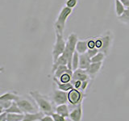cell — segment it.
<instances>
[{
	"instance_id": "1",
	"label": "cell",
	"mask_w": 129,
	"mask_h": 121,
	"mask_svg": "<svg viewBox=\"0 0 129 121\" xmlns=\"http://www.w3.org/2000/svg\"><path fill=\"white\" fill-rule=\"evenodd\" d=\"M31 98L34 100L40 111L43 112L44 115H52L55 112V108L52 105V101L48 96L44 95L38 90H31L29 92Z\"/></svg>"
},
{
	"instance_id": "2",
	"label": "cell",
	"mask_w": 129,
	"mask_h": 121,
	"mask_svg": "<svg viewBox=\"0 0 129 121\" xmlns=\"http://www.w3.org/2000/svg\"><path fill=\"white\" fill-rule=\"evenodd\" d=\"M72 13H73V9H71V8H69L66 6H64L61 8V10L60 11L59 15L53 25L55 32H58V33L63 35L64 27H66V21Z\"/></svg>"
},
{
	"instance_id": "3",
	"label": "cell",
	"mask_w": 129,
	"mask_h": 121,
	"mask_svg": "<svg viewBox=\"0 0 129 121\" xmlns=\"http://www.w3.org/2000/svg\"><path fill=\"white\" fill-rule=\"evenodd\" d=\"M78 40V35L76 33H71L68 36L67 41H66V46L64 52L63 54L66 56V57L68 60V68L72 70V59H73V55H74V52L76 51V44Z\"/></svg>"
},
{
	"instance_id": "4",
	"label": "cell",
	"mask_w": 129,
	"mask_h": 121,
	"mask_svg": "<svg viewBox=\"0 0 129 121\" xmlns=\"http://www.w3.org/2000/svg\"><path fill=\"white\" fill-rule=\"evenodd\" d=\"M55 34H56V40L52 51V63L55 62L59 56L63 54L66 46V41L64 40L63 35L58 33V32H55Z\"/></svg>"
},
{
	"instance_id": "5",
	"label": "cell",
	"mask_w": 129,
	"mask_h": 121,
	"mask_svg": "<svg viewBox=\"0 0 129 121\" xmlns=\"http://www.w3.org/2000/svg\"><path fill=\"white\" fill-rule=\"evenodd\" d=\"M67 96L68 103L73 105V106H77L80 103H82V101L86 95L82 90L73 88L67 92Z\"/></svg>"
},
{
	"instance_id": "6",
	"label": "cell",
	"mask_w": 129,
	"mask_h": 121,
	"mask_svg": "<svg viewBox=\"0 0 129 121\" xmlns=\"http://www.w3.org/2000/svg\"><path fill=\"white\" fill-rule=\"evenodd\" d=\"M15 102L23 114L37 112V109H38L37 106H36V105L35 106V105L33 104V103L28 99L19 97V99L17 101H15Z\"/></svg>"
},
{
	"instance_id": "7",
	"label": "cell",
	"mask_w": 129,
	"mask_h": 121,
	"mask_svg": "<svg viewBox=\"0 0 129 121\" xmlns=\"http://www.w3.org/2000/svg\"><path fill=\"white\" fill-rule=\"evenodd\" d=\"M51 100L52 101V103H54L56 105V106L60 104H66L68 103L67 92L60 90L59 89L56 88L54 86L53 90H52V96H51Z\"/></svg>"
},
{
	"instance_id": "8",
	"label": "cell",
	"mask_w": 129,
	"mask_h": 121,
	"mask_svg": "<svg viewBox=\"0 0 129 121\" xmlns=\"http://www.w3.org/2000/svg\"><path fill=\"white\" fill-rule=\"evenodd\" d=\"M101 41H102V45L101 48H99V52H102L105 55H108L109 51H110V48L111 46V41H112V38L110 34H106L100 37Z\"/></svg>"
},
{
	"instance_id": "9",
	"label": "cell",
	"mask_w": 129,
	"mask_h": 121,
	"mask_svg": "<svg viewBox=\"0 0 129 121\" xmlns=\"http://www.w3.org/2000/svg\"><path fill=\"white\" fill-rule=\"evenodd\" d=\"M83 116L82 103H80L75 106V107L70 112L69 119L70 121H82Z\"/></svg>"
},
{
	"instance_id": "10",
	"label": "cell",
	"mask_w": 129,
	"mask_h": 121,
	"mask_svg": "<svg viewBox=\"0 0 129 121\" xmlns=\"http://www.w3.org/2000/svg\"><path fill=\"white\" fill-rule=\"evenodd\" d=\"M90 77L87 74L86 70H82V69H77L76 70L73 72V77H72V81H75V80H78L81 82H83V81H86V80H90Z\"/></svg>"
},
{
	"instance_id": "11",
	"label": "cell",
	"mask_w": 129,
	"mask_h": 121,
	"mask_svg": "<svg viewBox=\"0 0 129 121\" xmlns=\"http://www.w3.org/2000/svg\"><path fill=\"white\" fill-rule=\"evenodd\" d=\"M103 66V62H95V63H91L90 66L86 70L87 74L90 77V78H94L96 75L99 74L101 68Z\"/></svg>"
},
{
	"instance_id": "12",
	"label": "cell",
	"mask_w": 129,
	"mask_h": 121,
	"mask_svg": "<svg viewBox=\"0 0 129 121\" xmlns=\"http://www.w3.org/2000/svg\"><path fill=\"white\" fill-rule=\"evenodd\" d=\"M91 64V58L86 53L80 54L79 56V68L82 70H87Z\"/></svg>"
},
{
	"instance_id": "13",
	"label": "cell",
	"mask_w": 129,
	"mask_h": 121,
	"mask_svg": "<svg viewBox=\"0 0 129 121\" xmlns=\"http://www.w3.org/2000/svg\"><path fill=\"white\" fill-rule=\"evenodd\" d=\"M70 109H69V106L67 103L66 104H60L57 105L55 107V113H56L57 115L63 116L64 118H69L70 115Z\"/></svg>"
},
{
	"instance_id": "14",
	"label": "cell",
	"mask_w": 129,
	"mask_h": 121,
	"mask_svg": "<svg viewBox=\"0 0 129 121\" xmlns=\"http://www.w3.org/2000/svg\"><path fill=\"white\" fill-rule=\"evenodd\" d=\"M53 85L57 89H59V90L66 91V92H68L69 90H70L71 89L74 88V86H73V84L71 82L62 83V82H60V81L57 78H53Z\"/></svg>"
},
{
	"instance_id": "15",
	"label": "cell",
	"mask_w": 129,
	"mask_h": 121,
	"mask_svg": "<svg viewBox=\"0 0 129 121\" xmlns=\"http://www.w3.org/2000/svg\"><path fill=\"white\" fill-rule=\"evenodd\" d=\"M44 114L41 111H37L36 113H27L24 114V117L22 121H39Z\"/></svg>"
},
{
	"instance_id": "16",
	"label": "cell",
	"mask_w": 129,
	"mask_h": 121,
	"mask_svg": "<svg viewBox=\"0 0 129 121\" xmlns=\"http://www.w3.org/2000/svg\"><path fill=\"white\" fill-rule=\"evenodd\" d=\"M19 95H18L15 92H7L0 95V101H17L19 99Z\"/></svg>"
},
{
	"instance_id": "17",
	"label": "cell",
	"mask_w": 129,
	"mask_h": 121,
	"mask_svg": "<svg viewBox=\"0 0 129 121\" xmlns=\"http://www.w3.org/2000/svg\"><path fill=\"white\" fill-rule=\"evenodd\" d=\"M59 66H68V60L64 54L60 55L57 58V60H56L55 62L52 63V74L55 72L56 69Z\"/></svg>"
},
{
	"instance_id": "18",
	"label": "cell",
	"mask_w": 129,
	"mask_h": 121,
	"mask_svg": "<svg viewBox=\"0 0 129 121\" xmlns=\"http://www.w3.org/2000/svg\"><path fill=\"white\" fill-rule=\"evenodd\" d=\"M88 50V45H87V40H78L76 44V51L79 54L86 53Z\"/></svg>"
},
{
	"instance_id": "19",
	"label": "cell",
	"mask_w": 129,
	"mask_h": 121,
	"mask_svg": "<svg viewBox=\"0 0 129 121\" xmlns=\"http://www.w3.org/2000/svg\"><path fill=\"white\" fill-rule=\"evenodd\" d=\"M115 15L118 17H120L124 13V11H126V7H124L121 0H115Z\"/></svg>"
},
{
	"instance_id": "20",
	"label": "cell",
	"mask_w": 129,
	"mask_h": 121,
	"mask_svg": "<svg viewBox=\"0 0 129 121\" xmlns=\"http://www.w3.org/2000/svg\"><path fill=\"white\" fill-rule=\"evenodd\" d=\"M73 71L72 70H70L68 72L64 73V74H62L60 77L59 78H57L60 82L62 83H69L71 82L72 81V77H73Z\"/></svg>"
},
{
	"instance_id": "21",
	"label": "cell",
	"mask_w": 129,
	"mask_h": 121,
	"mask_svg": "<svg viewBox=\"0 0 129 121\" xmlns=\"http://www.w3.org/2000/svg\"><path fill=\"white\" fill-rule=\"evenodd\" d=\"M23 113H7V121H22Z\"/></svg>"
},
{
	"instance_id": "22",
	"label": "cell",
	"mask_w": 129,
	"mask_h": 121,
	"mask_svg": "<svg viewBox=\"0 0 129 121\" xmlns=\"http://www.w3.org/2000/svg\"><path fill=\"white\" fill-rule=\"evenodd\" d=\"M70 70V69H69L67 66H59L56 69L55 72L53 73V74H54L53 78H59L62 74H64V73L68 72Z\"/></svg>"
},
{
	"instance_id": "23",
	"label": "cell",
	"mask_w": 129,
	"mask_h": 121,
	"mask_svg": "<svg viewBox=\"0 0 129 121\" xmlns=\"http://www.w3.org/2000/svg\"><path fill=\"white\" fill-rule=\"evenodd\" d=\"M79 56H80V54L77 51H75L74 55H73V59H72V70H73V71H74L77 70V69L79 68Z\"/></svg>"
},
{
	"instance_id": "24",
	"label": "cell",
	"mask_w": 129,
	"mask_h": 121,
	"mask_svg": "<svg viewBox=\"0 0 129 121\" xmlns=\"http://www.w3.org/2000/svg\"><path fill=\"white\" fill-rule=\"evenodd\" d=\"M5 111L7 113H23L15 101H13V102H12L11 105L7 109H6Z\"/></svg>"
},
{
	"instance_id": "25",
	"label": "cell",
	"mask_w": 129,
	"mask_h": 121,
	"mask_svg": "<svg viewBox=\"0 0 129 121\" xmlns=\"http://www.w3.org/2000/svg\"><path fill=\"white\" fill-rule=\"evenodd\" d=\"M106 57V55H105L103 52H99L95 56H94L93 57H91V63H95V62H103V60Z\"/></svg>"
},
{
	"instance_id": "26",
	"label": "cell",
	"mask_w": 129,
	"mask_h": 121,
	"mask_svg": "<svg viewBox=\"0 0 129 121\" xmlns=\"http://www.w3.org/2000/svg\"><path fill=\"white\" fill-rule=\"evenodd\" d=\"M119 18L121 21H123L125 23L129 24V9H126V11H124V13Z\"/></svg>"
},
{
	"instance_id": "27",
	"label": "cell",
	"mask_w": 129,
	"mask_h": 121,
	"mask_svg": "<svg viewBox=\"0 0 129 121\" xmlns=\"http://www.w3.org/2000/svg\"><path fill=\"white\" fill-rule=\"evenodd\" d=\"M77 4H78V0H66V6L71 9H74Z\"/></svg>"
},
{
	"instance_id": "28",
	"label": "cell",
	"mask_w": 129,
	"mask_h": 121,
	"mask_svg": "<svg viewBox=\"0 0 129 121\" xmlns=\"http://www.w3.org/2000/svg\"><path fill=\"white\" fill-rule=\"evenodd\" d=\"M99 52V49L97 48H88V50L86 52V53L88 54V56H90V57H93L94 56H95L98 52Z\"/></svg>"
},
{
	"instance_id": "29",
	"label": "cell",
	"mask_w": 129,
	"mask_h": 121,
	"mask_svg": "<svg viewBox=\"0 0 129 121\" xmlns=\"http://www.w3.org/2000/svg\"><path fill=\"white\" fill-rule=\"evenodd\" d=\"M52 116L53 117V119H54V120L55 121H69L67 119L68 118H64V117H63V116H60V115H57L56 113H55V112H53L52 114Z\"/></svg>"
},
{
	"instance_id": "30",
	"label": "cell",
	"mask_w": 129,
	"mask_h": 121,
	"mask_svg": "<svg viewBox=\"0 0 129 121\" xmlns=\"http://www.w3.org/2000/svg\"><path fill=\"white\" fill-rule=\"evenodd\" d=\"M89 83H90V80H86V81H83V82H82V85H81V89L80 90L82 91H85L86 90V88L88 87V85Z\"/></svg>"
},
{
	"instance_id": "31",
	"label": "cell",
	"mask_w": 129,
	"mask_h": 121,
	"mask_svg": "<svg viewBox=\"0 0 129 121\" xmlns=\"http://www.w3.org/2000/svg\"><path fill=\"white\" fill-rule=\"evenodd\" d=\"M39 121H55L52 115H44Z\"/></svg>"
},
{
	"instance_id": "32",
	"label": "cell",
	"mask_w": 129,
	"mask_h": 121,
	"mask_svg": "<svg viewBox=\"0 0 129 121\" xmlns=\"http://www.w3.org/2000/svg\"><path fill=\"white\" fill-rule=\"evenodd\" d=\"M87 45H88V48H96L95 47V40H94V39L87 40Z\"/></svg>"
},
{
	"instance_id": "33",
	"label": "cell",
	"mask_w": 129,
	"mask_h": 121,
	"mask_svg": "<svg viewBox=\"0 0 129 121\" xmlns=\"http://www.w3.org/2000/svg\"><path fill=\"white\" fill-rule=\"evenodd\" d=\"M0 121H7V113L6 111L0 114Z\"/></svg>"
},
{
	"instance_id": "34",
	"label": "cell",
	"mask_w": 129,
	"mask_h": 121,
	"mask_svg": "<svg viewBox=\"0 0 129 121\" xmlns=\"http://www.w3.org/2000/svg\"><path fill=\"white\" fill-rule=\"evenodd\" d=\"M3 111H5V109H4L1 105H0V114H1V113H3Z\"/></svg>"
},
{
	"instance_id": "35",
	"label": "cell",
	"mask_w": 129,
	"mask_h": 121,
	"mask_svg": "<svg viewBox=\"0 0 129 121\" xmlns=\"http://www.w3.org/2000/svg\"><path fill=\"white\" fill-rule=\"evenodd\" d=\"M4 71V68L3 67H0V73H3Z\"/></svg>"
}]
</instances>
